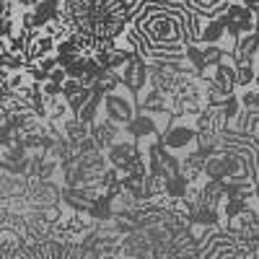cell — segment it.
Masks as SVG:
<instances>
[{
	"label": "cell",
	"instance_id": "obj_1",
	"mask_svg": "<svg viewBox=\"0 0 259 259\" xmlns=\"http://www.w3.org/2000/svg\"><path fill=\"white\" fill-rule=\"evenodd\" d=\"M189 8L184 0H140L130 13V26H135L148 41V62L187 65Z\"/></svg>",
	"mask_w": 259,
	"mask_h": 259
},
{
	"label": "cell",
	"instance_id": "obj_2",
	"mask_svg": "<svg viewBox=\"0 0 259 259\" xmlns=\"http://www.w3.org/2000/svg\"><path fill=\"white\" fill-rule=\"evenodd\" d=\"M200 256L202 259H244L241 241L223 228V226H207L200 239Z\"/></svg>",
	"mask_w": 259,
	"mask_h": 259
},
{
	"label": "cell",
	"instance_id": "obj_3",
	"mask_svg": "<svg viewBox=\"0 0 259 259\" xmlns=\"http://www.w3.org/2000/svg\"><path fill=\"white\" fill-rule=\"evenodd\" d=\"M194 117H174L168 127L161 133V143L171 150V153H187L197 145V127L189 122Z\"/></svg>",
	"mask_w": 259,
	"mask_h": 259
},
{
	"label": "cell",
	"instance_id": "obj_4",
	"mask_svg": "<svg viewBox=\"0 0 259 259\" xmlns=\"http://www.w3.org/2000/svg\"><path fill=\"white\" fill-rule=\"evenodd\" d=\"M130 94H133V91H130ZM130 94H127L124 85H119V89L104 94V99H101L104 117L114 119L119 127H127L130 122H133V117L138 114L135 112V101H133V96H130Z\"/></svg>",
	"mask_w": 259,
	"mask_h": 259
},
{
	"label": "cell",
	"instance_id": "obj_5",
	"mask_svg": "<svg viewBox=\"0 0 259 259\" xmlns=\"http://www.w3.org/2000/svg\"><path fill=\"white\" fill-rule=\"evenodd\" d=\"M221 226L233 236V239H239V241H254V239H259V215L249 205L241 212H236V215H231V218L221 221Z\"/></svg>",
	"mask_w": 259,
	"mask_h": 259
},
{
	"label": "cell",
	"instance_id": "obj_6",
	"mask_svg": "<svg viewBox=\"0 0 259 259\" xmlns=\"http://www.w3.org/2000/svg\"><path fill=\"white\" fill-rule=\"evenodd\" d=\"M117 75L122 80V85L127 91H133V94H140L145 85H148V60L138 52H133L122 68H117Z\"/></svg>",
	"mask_w": 259,
	"mask_h": 259
},
{
	"label": "cell",
	"instance_id": "obj_7",
	"mask_svg": "<svg viewBox=\"0 0 259 259\" xmlns=\"http://www.w3.org/2000/svg\"><path fill=\"white\" fill-rule=\"evenodd\" d=\"M223 21H226V29L231 36H239V34H246V31H254V11L241 3V0H231L228 8L221 13Z\"/></svg>",
	"mask_w": 259,
	"mask_h": 259
},
{
	"label": "cell",
	"instance_id": "obj_8",
	"mask_svg": "<svg viewBox=\"0 0 259 259\" xmlns=\"http://www.w3.org/2000/svg\"><path fill=\"white\" fill-rule=\"evenodd\" d=\"M182 68L184 65H174V62H148V85L168 96L174 91V83H177V75Z\"/></svg>",
	"mask_w": 259,
	"mask_h": 259
},
{
	"label": "cell",
	"instance_id": "obj_9",
	"mask_svg": "<svg viewBox=\"0 0 259 259\" xmlns=\"http://www.w3.org/2000/svg\"><path fill=\"white\" fill-rule=\"evenodd\" d=\"M104 153H106V161H109V166L124 171L130 163L140 156V148H138V143H135V138H133V140H117L112 148H106Z\"/></svg>",
	"mask_w": 259,
	"mask_h": 259
},
{
	"label": "cell",
	"instance_id": "obj_10",
	"mask_svg": "<svg viewBox=\"0 0 259 259\" xmlns=\"http://www.w3.org/2000/svg\"><path fill=\"white\" fill-rule=\"evenodd\" d=\"M119 133H122V127L114 119H109V117H101V119H96L91 124V138H94V143H96L99 150L112 148L119 140Z\"/></svg>",
	"mask_w": 259,
	"mask_h": 259
},
{
	"label": "cell",
	"instance_id": "obj_11",
	"mask_svg": "<svg viewBox=\"0 0 259 259\" xmlns=\"http://www.w3.org/2000/svg\"><path fill=\"white\" fill-rule=\"evenodd\" d=\"M205 158H207V153L194 145L192 150L182 153V158H179V174H182L187 182H200L202 168H205Z\"/></svg>",
	"mask_w": 259,
	"mask_h": 259
},
{
	"label": "cell",
	"instance_id": "obj_12",
	"mask_svg": "<svg viewBox=\"0 0 259 259\" xmlns=\"http://www.w3.org/2000/svg\"><path fill=\"white\" fill-rule=\"evenodd\" d=\"M226 36H231V34H228V29H226L223 16L202 18V29H200V36H197L200 45H221ZM233 39H236V36H233Z\"/></svg>",
	"mask_w": 259,
	"mask_h": 259
},
{
	"label": "cell",
	"instance_id": "obj_13",
	"mask_svg": "<svg viewBox=\"0 0 259 259\" xmlns=\"http://www.w3.org/2000/svg\"><path fill=\"white\" fill-rule=\"evenodd\" d=\"M233 60L236 62H254V57L259 55V36L256 31H246V34H239L233 41Z\"/></svg>",
	"mask_w": 259,
	"mask_h": 259
},
{
	"label": "cell",
	"instance_id": "obj_14",
	"mask_svg": "<svg viewBox=\"0 0 259 259\" xmlns=\"http://www.w3.org/2000/svg\"><path fill=\"white\" fill-rule=\"evenodd\" d=\"M140 94H143L140 101H138L140 112L153 114V117H156V114H163V112H171V109H168V96H166V94H161V91H156V89H150V85H145Z\"/></svg>",
	"mask_w": 259,
	"mask_h": 259
},
{
	"label": "cell",
	"instance_id": "obj_15",
	"mask_svg": "<svg viewBox=\"0 0 259 259\" xmlns=\"http://www.w3.org/2000/svg\"><path fill=\"white\" fill-rule=\"evenodd\" d=\"M60 133H62V138L68 140V143L78 145L80 140H85V138L91 135V124L83 122V119H78V117L73 114V117H65V119L60 122Z\"/></svg>",
	"mask_w": 259,
	"mask_h": 259
},
{
	"label": "cell",
	"instance_id": "obj_16",
	"mask_svg": "<svg viewBox=\"0 0 259 259\" xmlns=\"http://www.w3.org/2000/svg\"><path fill=\"white\" fill-rule=\"evenodd\" d=\"M228 197V189H226V179H210L202 184V202L212 210H221V205Z\"/></svg>",
	"mask_w": 259,
	"mask_h": 259
},
{
	"label": "cell",
	"instance_id": "obj_17",
	"mask_svg": "<svg viewBox=\"0 0 259 259\" xmlns=\"http://www.w3.org/2000/svg\"><path fill=\"white\" fill-rule=\"evenodd\" d=\"M184 3H187L189 11L200 13V16H205V18H212V16H221V13L228 8L231 0H184Z\"/></svg>",
	"mask_w": 259,
	"mask_h": 259
},
{
	"label": "cell",
	"instance_id": "obj_18",
	"mask_svg": "<svg viewBox=\"0 0 259 259\" xmlns=\"http://www.w3.org/2000/svg\"><path fill=\"white\" fill-rule=\"evenodd\" d=\"M228 127H233V130H241V133L251 135V138L259 143V114H251V112L241 109V114L236 117V119H233Z\"/></svg>",
	"mask_w": 259,
	"mask_h": 259
},
{
	"label": "cell",
	"instance_id": "obj_19",
	"mask_svg": "<svg viewBox=\"0 0 259 259\" xmlns=\"http://www.w3.org/2000/svg\"><path fill=\"white\" fill-rule=\"evenodd\" d=\"M41 29H45L55 41H62V39H68L70 36V29H68V24H65V18L57 13V16H52L50 21H45V26H41Z\"/></svg>",
	"mask_w": 259,
	"mask_h": 259
},
{
	"label": "cell",
	"instance_id": "obj_20",
	"mask_svg": "<svg viewBox=\"0 0 259 259\" xmlns=\"http://www.w3.org/2000/svg\"><path fill=\"white\" fill-rule=\"evenodd\" d=\"M254 75H256L254 62H236V89H246V85H251Z\"/></svg>",
	"mask_w": 259,
	"mask_h": 259
},
{
	"label": "cell",
	"instance_id": "obj_21",
	"mask_svg": "<svg viewBox=\"0 0 259 259\" xmlns=\"http://www.w3.org/2000/svg\"><path fill=\"white\" fill-rule=\"evenodd\" d=\"M91 94H94V89H80L78 94H73V96H68L65 101H68V109H70V114H78V109L91 99Z\"/></svg>",
	"mask_w": 259,
	"mask_h": 259
},
{
	"label": "cell",
	"instance_id": "obj_22",
	"mask_svg": "<svg viewBox=\"0 0 259 259\" xmlns=\"http://www.w3.org/2000/svg\"><path fill=\"white\" fill-rule=\"evenodd\" d=\"M13 3H18V6H24V8H31L34 3H39V0H13Z\"/></svg>",
	"mask_w": 259,
	"mask_h": 259
}]
</instances>
